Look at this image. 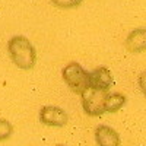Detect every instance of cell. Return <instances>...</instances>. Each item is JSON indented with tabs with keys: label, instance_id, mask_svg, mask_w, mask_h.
<instances>
[{
	"label": "cell",
	"instance_id": "4",
	"mask_svg": "<svg viewBox=\"0 0 146 146\" xmlns=\"http://www.w3.org/2000/svg\"><path fill=\"white\" fill-rule=\"evenodd\" d=\"M40 121L50 127H64L69 121V115L57 105H44L40 111Z\"/></svg>",
	"mask_w": 146,
	"mask_h": 146
},
{
	"label": "cell",
	"instance_id": "12",
	"mask_svg": "<svg viewBox=\"0 0 146 146\" xmlns=\"http://www.w3.org/2000/svg\"><path fill=\"white\" fill-rule=\"evenodd\" d=\"M56 146H64V145H62V143H58V145H56Z\"/></svg>",
	"mask_w": 146,
	"mask_h": 146
},
{
	"label": "cell",
	"instance_id": "11",
	"mask_svg": "<svg viewBox=\"0 0 146 146\" xmlns=\"http://www.w3.org/2000/svg\"><path fill=\"white\" fill-rule=\"evenodd\" d=\"M145 73H142L140 75V79H139V83H140V89H142V92H145Z\"/></svg>",
	"mask_w": 146,
	"mask_h": 146
},
{
	"label": "cell",
	"instance_id": "8",
	"mask_svg": "<svg viewBox=\"0 0 146 146\" xmlns=\"http://www.w3.org/2000/svg\"><path fill=\"white\" fill-rule=\"evenodd\" d=\"M126 104V96L120 92H113V94H107V98H105V102H104V111L105 113H117L120 111L121 108L124 107Z\"/></svg>",
	"mask_w": 146,
	"mask_h": 146
},
{
	"label": "cell",
	"instance_id": "2",
	"mask_svg": "<svg viewBox=\"0 0 146 146\" xmlns=\"http://www.w3.org/2000/svg\"><path fill=\"white\" fill-rule=\"evenodd\" d=\"M62 76L67 86L75 94L80 95L89 88V73L76 62H70L69 64H66L62 70Z\"/></svg>",
	"mask_w": 146,
	"mask_h": 146
},
{
	"label": "cell",
	"instance_id": "6",
	"mask_svg": "<svg viewBox=\"0 0 146 146\" xmlns=\"http://www.w3.org/2000/svg\"><path fill=\"white\" fill-rule=\"evenodd\" d=\"M95 142L98 146H120V135L110 126L101 124L95 129Z\"/></svg>",
	"mask_w": 146,
	"mask_h": 146
},
{
	"label": "cell",
	"instance_id": "3",
	"mask_svg": "<svg viewBox=\"0 0 146 146\" xmlns=\"http://www.w3.org/2000/svg\"><path fill=\"white\" fill-rule=\"evenodd\" d=\"M107 94L104 91H98L94 88H88L80 94V101H82V108L85 114L89 117H101L104 111V102L107 98Z\"/></svg>",
	"mask_w": 146,
	"mask_h": 146
},
{
	"label": "cell",
	"instance_id": "5",
	"mask_svg": "<svg viewBox=\"0 0 146 146\" xmlns=\"http://www.w3.org/2000/svg\"><path fill=\"white\" fill-rule=\"evenodd\" d=\"M113 83H114V79L111 75V70L105 66L95 67L89 73V88L108 92Z\"/></svg>",
	"mask_w": 146,
	"mask_h": 146
},
{
	"label": "cell",
	"instance_id": "9",
	"mask_svg": "<svg viewBox=\"0 0 146 146\" xmlns=\"http://www.w3.org/2000/svg\"><path fill=\"white\" fill-rule=\"evenodd\" d=\"M12 133H13V126L6 118H0V142L9 139Z\"/></svg>",
	"mask_w": 146,
	"mask_h": 146
},
{
	"label": "cell",
	"instance_id": "1",
	"mask_svg": "<svg viewBox=\"0 0 146 146\" xmlns=\"http://www.w3.org/2000/svg\"><path fill=\"white\" fill-rule=\"evenodd\" d=\"M7 53L13 64L22 70H31L35 64V48L32 42L23 35H15L9 40Z\"/></svg>",
	"mask_w": 146,
	"mask_h": 146
},
{
	"label": "cell",
	"instance_id": "10",
	"mask_svg": "<svg viewBox=\"0 0 146 146\" xmlns=\"http://www.w3.org/2000/svg\"><path fill=\"white\" fill-rule=\"evenodd\" d=\"M83 0H51V3L58 9H73L82 5Z\"/></svg>",
	"mask_w": 146,
	"mask_h": 146
},
{
	"label": "cell",
	"instance_id": "7",
	"mask_svg": "<svg viewBox=\"0 0 146 146\" xmlns=\"http://www.w3.org/2000/svg\"><path fill=\"white\" fill-rule=\"evenodd\" d=\"M126 48L129 53L137 54L146 51V29L137 28L131 31L126 38Z\"/></svg>",
	"mask_w": 146,
	"mask_h": 146
}]
</instances>
